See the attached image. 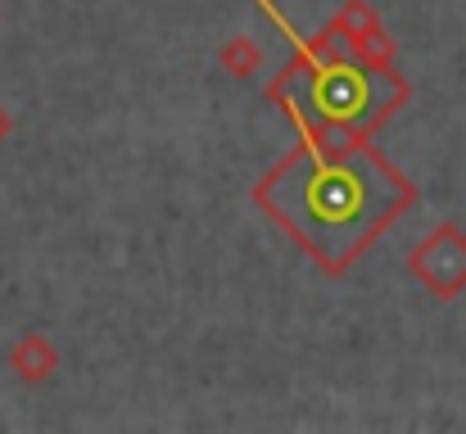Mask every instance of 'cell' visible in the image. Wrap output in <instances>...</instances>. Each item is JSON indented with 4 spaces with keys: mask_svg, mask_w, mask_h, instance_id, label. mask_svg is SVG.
<instances>
[{
    "mask_svg": "<svg viewBox=\"0 0 466 434\" xmlns=\"http://www.w3.org/2000/svg\"><path fill=\"white\" fill-rule=\"evenodd\" d=\"M403 199V186L390 167H380L367 154L349 158H295L281 177H272L268 204L286 213V222L309 240L326 263H339L353 254Z\"/></svg>",
    "mask_w": 466,
    "mask_h": 434,
    "instance_id": "6da1fadb",
    "label": "cell"
},
{
    "mask_svg": "<svg viewBox=\"0 0 466 434\" xmlns=\"http://www.w3.org/2000/svg\"><path fill=\"white\" fill-rule=\"evenodd\" d=\"M412 267H417V277H426L440 294L458 289L466 281V240L453 227H440L426 245H417Z\"/></svg>",
    "mask_w": 466,
    "mask_h": 434,
    "instance_id": "7a4b0ae2",
    "label": "cell"
},
{
    "mask_svg": "<svg viewBox=\"0 0 466 434\" xmlns=\"http://www.w3.org/2000/svg\"><path fill=\"white\" fill-rule=\"evenodd\" d=\"M362 100H367V91H362V77H358V73H330V77L321 82V109H326L330 118L358 114Z\"/></svg>",
    "mask_w": 466,
    "mask_h": 434,
    "instance_id": "3957f363",
    "label": "cell"
}]
</instances>
